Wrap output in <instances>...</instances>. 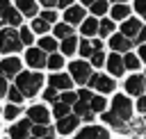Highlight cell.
Masks as SVG:
<instances>
[{
    "label": "cell",
    "mask_w": 146,
    "mask_h": 139,
    "mask_svg": "<svg viewBox=\"0 0 146 139\" xmlns=\"http://www.w3.org/2000/svg\"><path fill=\"white\" fill-rule=\"evenodd\" d=\"M71 112H73L71 105H66V103H62V100L52 103V114H55V118H64V116H68Z\"/></svg>",
    "instance_id": "obj_33"
},
{
    "label": "cell",
    "mask_w": 146,
    "mask_h": 139,
    "mask_svg": "<svg viewBox=\"0 0 146 139\" xmlns=\"http://www.w3.org/2000/svg\"><path fill=\"white\" fill-rule=\"evenodd\" d=\"M32 125L34 123L30 118H23V121H18L9 128V137L11 139H30L32 137Z\"/></svg>",
    "instance_id": "obj_14"
},
{
    "label": "cell",
    "mask_w": 146,
    "mask_h": 139,
    "mask_svg": "<svg viewBox=\"0 0 146 139\" xmlns=\"http://www.w3.org/2000/svg\"><path fill=\"white\" fill-rule=\"evenodd\" d=\"M137 55L141 57V62H146V43H141V46H137Z\"/></svg>",
    "instance_id": "obj_46"
},
{
    "label": "cell",
    "mask_w": 146,
    "mask_h": 139,
    "mask_svg": "<svg viewBox=\"0 0 146 139\" xmlns=\"http://www.w3.org/2000/svg\"><path fill=\"white\" fill-rule=\"evenodd\" d=\"M135 112L146 116V93H141L139 98H135Z\"/></svg>",
    "instance_id": "obj_42"
},
{
    "label": "cell",
    "mask_w": 146,
    "mask_h": 139,
    "mask_svg": "<svg viewBox=\"0 0 146 139\" xmlns=\"http://www.w3.org/2000/svg\"><path fill=\"white\" fill-rule=\"evenodd\" d=\"M144 73H146V66H144Z\"/></svg>",
    "instance_id": "obj_53"
},
{
    "label": "cell",
    "mask_w": 146,
    "mask_h": 139,
    "mask_svg": "<svg viewBox=\"0 0 146 139\" xmlns=\"http://www.w3.org/2000/svg\"><path fill=\"white\" fill-rule=\"evenodd\" d=\"M7 91H9V87H7V77L0 75V96H7Z\"/></svg>",
    "instance_id": "obj_45"
},
{
    "label": "cell",
    "mask_w": 146,
    "mask_h": 139,
    "mask_svg": "<svg viewBox=\"0 0 146 139\" xmlns=\"http://www.w3.org/2000/svg\"><path fill=\"white\" fill-rule=\"evenodd\" d=\"M59 93H62V91H57V89L48 87V89L43 91V100H46V103H57V100H59Z\"/></svg>",
    "instance_id": "obj_41"
},
{
    "label": "cell",
    "mask_w": 146,
    "mask_h": 139,
    "mask_svg": "<svg viewBox=\"0 0 146 139\" xmlns=\"http://www.w3.org/2000/svg\"><path fill=\"white\" fill-rule=\"evenodd\" d=\"M18 34H21V41H23L25 46H30V43L34 41V34H32V27H21V30H18Z\"/></svg>",
    "instance_id": "obj_40"
},
{
    "label": "cell",
    "mask_w": 146,
    "mask_h": 139,
    "mask_svg": "<svg viewBox=\"0 0 146 139\" xmlns=\"http://www.w3.org/2000/svg\"><path fill=\"white\" fill-rule=\"evenodd\" d=\"M144 118H146V116H144Z\"/></svg>",
    "instance_id": "obj_54"
},
{
    "label": "cell",
    "mask_w": 146,
    "mask_h": 139,
    "mask_svg": "<svg viewBox=\"0 0 146 139\" xmlns=\"http://www.w3.org/2000/svg\"><path fill=\"white\" fill-rule=\"evenodd\" d=\"M32 32H36V34H48V32H50V23H48L46 18H41V16H34V21H32Z\"/></svg>",
    "instance_id": "obj_32"
},
{
    "label": "cell",
    "mask_w": 146,
    "mask_h": 139,
    "mask_svg": "<svg viewBox=\"0 0 146 139\" xmlns=\"http://www.w3.org/2000/svg\"><path fill=\"white\" fill-rule=\"evenodd\" d=\"M107 46H110L112 52H121V55H125V52H130L137 43H135V39H130V36H125V34H121V32H114V34L107 39Z\"/></svg>",
    "instance_id": "obj_7"
},
{
    "label": "cell",
    "mask_w": 146,
    "mask_h": 139,
    "mask_svg": "<svg viewBox=\"0 0 146 139\" xmlns=\"http://www.w3.org/2000/svg\"><path fill=\"white\" fill-rule=\"evenodd\" d=\"M16 87L23 91L25 98H34L43 87V75L39 71H21L16 75Z\"/></svg>",
    "instance_id": "obj_2"
},
{
    "label": "cell",
    "mask_w": 146,
    "mask_h": 139,
    "mask_svg": "<svg viewBox=\"0 0 146 139\" xmlns=\"http://www.w3.org/2000/svg\"><path fill=\"white\" fill-rule=\"evenodd\" d=\"M96 52V48H94V43H91V39H87V36H82L80 39V46H78V55L82 57V59H89L91 55Z\"/></svg>",
    "instance_id": "obj_28"
},
{
    "label": "cell",
    "mask_w": 146,
    "mask_h": 139,
    "mask_svg": "<svg viewBox=\"0 0 146 139\" xmlns=\"http://www.w3.org/2000/svg\"><path fill=\"white\" fill-rule=\"evenodd\" d=\"M21 73V59L18 57H7L0 62V75L5 77H16Z\"/></svg>",
    "instance_id": "obj_20"
},
{
    "label": "cell",
    "mask_w": 146,
    "mask_h": 139,
    "mask_svg": "<svg viewBox=\"0 0 146 139\" xmlns=\"http://www.w3.org/2000/svg\"><path fill=\"white\" fill-rule=\"evenodd\" d=\"M110 2H112V5H114V2H128V0H110Z\"/></svg>",
    "instance_id": "obj_50"
},
{
    "label": "cell",
    "mask_w": 146,
    "mask_h": 139,
    "mask_svg": "<svg viewBox=\"0 0 146 139\" xmlns=\"http://www.w3.org/2000/svg\"><path fill=\"white\" fill-rule=\"evenodd\" d=\"M25 62H27V66H30V68H34V71L46 68V64H48L46 50H41V48H30V50L25 52Z\"/></svg>",
    "instance_id": "obj_12"
},
{
    "label": "cell",
    "mask_w": 146,
    "mask_h": 139,
    "mask_svg": "<svg viewBox=\"0 0 146 139\" xmlns=\"http://www.w3.org/2000/svg\"><path fill=\"white\" fill-rule=\"evenodd\" d=\"M80 123H82V118H80L78 114H73V112H71L68 116L57 118V125H55V128H57V132H59V134H64V137H66V134H75V132H78V128H80Z\"/></svg>",
    "instance_id": "obj_10"
},
{
    "label": "cell",
    "mask_w": 146,
    "mask_h": 139,
    "mask_svg": "<svg viewBox=\"0 0 146 139\" xmlns=\"http://www.w3.org/2000/svg\"><path fill=\"white\" fill-rule=\"evenodd\" d=\"M96 0H80V5H84V7H91Z\"/></svg>",
    "instance_id": "obj_49"
},
{
    "label": "cell",
    "mask_w": 146,
    "mask_h": 139,
    "mask_svg": "<svg viewBox=\"0 0 146 139\" xmlns=\"http://www.w3.org/2000/svg\"><path fill=\"white\" fill-rule=\"evenodd\" d=\"M68 75L73 77L75 84H89V80L94 75V66L89 59H73L68 64Z\"/></svg>",
    "instance_id": "obj_4"
},
{
    "label": "cell",
    "mask_w": 146,
    "mask_h": 139,
    "mask_svg": "<svg viewBox=\"0 0 146 139\" xmlns=\"http://www.w3.org/2000/svg\"><path fill=\"white\" fill-rule=\"evenodd\" d=\"M98 27H100V18L98 16H87L82 23H80V34L91 39V36H98Z\"/></svg>",
    "instance_id": "obj_18"
},
{
    "label": "cell",
    "mask_w": 146,
    "mask_h": 139,
    "mask_svg": "<svg viewBox=\"0 0 146 139\" xmlns=\"http://www.w3.org/2000/svg\"><path fill=\"white\" fill-rule=\"evenodd\" d=\"M7 96H9V100H11V103H16V105H21V103H23V98H25V96H23V91H21L18 87H9Z\"/></svg>",
    "instance_id": "obj_37"
},
{
    "label": "cell",
    "mask_w": 146,
    "mask_h": 139,
    "mask_svg": "<svg viewBox=\"0 0 146 139\" xmlns=\"http://www.w3.org/2000/svg\"><path fill=\"white\" fill-rule=\"evenodd\" d=\"M48 87H52L57 91H68V89H73V77L68 73H52L48 77Z\"/></svg>",
    "instance_id": "obj_16"
},
{
    "label": "cell",
    "mask_w": 146,
    "mask_h": 139,
    "mask_svg": "<svg viewBox=\"0 0 146 139\" xmlns=\"http://www.w3.org/2000/svg\"><path fill=\"white\" fill-rule=\"evenodd\" d=\"M135 43H137V46H141V43H146V23H144V27L139 30V34L135 36Z\"/></svg>",
    "instance_id": "obj_44"
},
{
    "label": "cell",
    "mask_w": 146,
    "mask_h": 139,
    "mask_svg": "<svg viewBox=\"0 0 146 139\" xmlns=\"http://www.w3.org/2000/svg\"><path fill=\"white\" fill-rule=\"evenodd\" d=\"M78 46H80V39L73 34V36H66V39H62V43H59V50H62V55H64V57H71V55H75V52H78Z\"/></svg>",
    "instance_id": "obj_23"
},
{
    "label": "cell",
    "mask_w": 146,
    "mask_h": 139,
    "mask_svg": "<svg viewBox=\"0 0 146 139\" xmlns=\"http://www.w3.org/2000/svg\"><path fill=\"white\" fill-rule=\"evenodd\" d=\"M110 112L114 116H119L123 123H132L135 118V100L128 96V93H112V100H110Z\"/></svg>",
    "instance_id": "obj_1"
},
{
    "label": "cell",
    "mask_w": 146,
    "mask_h": 139,
    "mask_svg": "<svg viewBox=\"0 0 146 139\" xmlns=\"http://www.w3.org/2000/svg\"><path fill=\"white\" fill-rule=\"evenodd\" d=\"M73 5V0H57V7H62V9H68Z\"/></svg>",
    "instance_id": "obj_48"
},
{
    "label": "cell",
    "mask_w": 146,
    "mask_h": 139,
    "mask_svg": "<svg viewBox=\"0 0 146 139\" xmlns=\"http://www.w3.org/2000/svg\"><path fill=\"white\" fill-rule=\"evenodd\" d=\"M59 100L73 107V105H75V103L80 100V96H78V91H73V89H68V91H62V93H59Z\"/></svg>",
    "instance_id": "obj_36"
},
{
    "label": "cell",
    "mask_w": 146,
    "mask_h": 139,
    "mask_svg": "<svg viewBox=\"0 0 146 139\" xmlns=\"http://www.w3.org/2000/svg\"><path fill=\"white\" fill-rule=\"evenodd\" d=\"M105 71H107L112 77H123V75H125L123 55H121V52H110V55H107V64H105Z\"/></svg>",
    "instance_id": "obj_11"
},
{
    "label": "cell",
    "mask_w": 146,
    "mask_h": 139,
    "mask_svg": "<svg viewBox=\"0 0 146 139\" xmlns=\"http://www.w3.org/2000/svg\"><path fill=\"white\" fill-rule=\"evenodd\" d=\"M73 139H112L110 137V130L103 128V125H84L82 130H78L73 134Z\"/></svg>",
    "instance_id": "obj_9"
},
{
    "label": "cell",
    "mask_w": 146,
    "mask_h": 139,
    "mask_svg": "<svg viewBox=\"0 0 146 139\" xmlns=\"http://www.w3.org/2000/svg\"><path fill=\"white\" fill-rule=\"evenodd\" d=\"M132 11H135L141 21H146V0H135V2H132Z\"/></svg>",
    "instance_id": "obj_39"
},
{
    "label": "cell",
    "mask_w": 146,
    "mask_h": 139,
    "mask_svg": "<svg viewBox=\"0 0 146 139\" xmlns=\"http://www.w3.org/2000/svg\"><path fill=\"white\" fill-rule=\"evenodd\" d=\"M91 109L96 112V114H103L105 109H110V103H107V98L103 96V93H94V98H91Z\"/></svg>",
    "instance_id": "obj_29"
},
{
    "label": "cell",
    "mask_w": 146,
    "mask_h": 139,
    "mask_svg": "<svg viewBox=\"0 0 146 139\" xmlns=\"http://www.w3.org/2000/svg\"><path fill=\"white\" fill-rule=\"evenodd\" d=\"M84 18H87V9H84V5H71L68 9H64V21L71 23L73 27L80 25Z\"/></svg>",
    "instance_id": "obj_15"
},
{
    "label": "cell",
    "mask_w": 146,
    "mask_h": 139,
    "mask_svg": "<svg viewBox=\"0 0 146 139\" xmlns=\"http://www.w3.org/2000/svg\"><path fill=\"white\" fill-rule=\"evenodd\" d=\"M43 139H55V137H52V134H48V137H43Z\"/></svg>",
    "instance_id": "obj_51"
},
{
    "label": "cell",
    "mask_w": 146,
    "mask_h": 139,
    "mask_svg": "<svg viewBox=\"0 0 146 139\" xmlns=\"http://www.w3.org/2000/svg\"><path fill=\"white\" fill-rule=\"evenodd\" d=\"M18 114H21V107H18L16 103H9V105L5 107V118H7V121H14Z\"/></svg>",
    "instance_id": "obj_38"
},
{
    "label": "cell",
    "mask_w": 146,
    "mask_h": 139,
    "mask_svg": "<svg viewBox=\"0 0 146 139\" xmlns=\"http://www.w3.org/2000/svg\"><path fill=\"white\" fill-rule=\"evenodd\" d=\"M89 62H91V66H94V68H103V66L107 64V52L100 48V50H96V52L89 57Z\"/></svg>",
    "instance_id": "obj_34"
},
{
    "label": "cell",
    "mask_w": 146,
    "mask_h": 139,
    "mask_svg": "<svg viewBox=\"0 0 146 139\" xmlns=\"http://www.w3.org/2000/svg\"><path fill=\"white\" fill-rule=\"evenodd\" d=\"M21 11L9 5V0H0V25H21Z\"/></svg>",
    "instance_id": "obj_8"
},
{
    "label": "cell",
    "mask_w": 146,
    "mask_h": 139,
    "mask_svg": "<svg viewBox=\"0 0 146 139\" xmlns=\"http://www.w3.org/2000/svg\"><path fill=\"white\" fill-rule=\"evenodd\" d=\"M16 7L25 16H36V0H16Z\"/></svg>",
    "instance_id": "obj_30"
},
{
    "label": "cell",
    "mask_w": 146,
    "mask_h": 139,
    "mask_svg": "<svg viewBox=\"0 0 146 139\" xmlns=\"http://www.w3.org/2000/svg\"><path fill=\"white\" fill-rule=\"evenodd\" d=\"M132 16V7L128 5V2H114L112 7H110V18H114L116 23H123L125 18H130Z\"/></svg>",
    "instance_id": "obj_17"
},
{
    "label": "cell",
    "mask_w": 146,
    "mask_h": 139,
    "mask_svg": "<svg viewBox=\"0 0 146 139\" xmlns=\"http://www.w3.org/2000/svg\"><path fill=\"white\" fill-rule=\"evenodd\" d=\"M39 48H41V50H46V52H57V48H59V43H57V36L43 34V36L39 39Z\"/></svg>",
    "instance_id": "obj_27"
},
{
    "label": "cell",
    "mask_w": 146,
    "mask_h": 139,
    "mask_svg": "<svg viewBox=\"0 0 146 139\" xmlns=\"http://www.w3.org/2000/svg\"><path fill=\"white\" fill-rule=\"evenodd\" d=\"M30 139H36V137H30Z\"/></svg>",
    "instance_id": "obj_52"
},
{
    "label": "cell",
    "mask_w": 146,
    "mask_h": 139,
    "mask_svg": "<svg viewBox=\"0 0 146 139\" xmlns=\"http://www.w3.org/2000/svg\"><path fill=\"white\" fill-rule=\"evenodd\" d=\"M141 27H144V23H141L139 16H130V18H125L123 23H119V32L125 34V36H130V39H135Z\"/></svg>",
    "instance_id": "obj_13"
},
{
    "label": "cell",
    "mask_w": 146,
    "mask_h": 139,
    "mask_svg": "<svg viewBox=\"0 0 146 139\" xmlns=\"http://www.w3.org/2000/svg\"><path fill=\"white\" fill-rule=\"evenodd\" d=\"M114 32H119V30H116V21L110 18V16H103V18H100V27H98V36H100V39H110Z\"/></svg>",
    "instance_id": "obj_22"
},
{
    "label": "cell",
    "mask_w": 146,
    "mask_h": 139,
    "mask_svg": "<svg viewBox=\"0 0 146 139\" xmlns=\"http://www.w3.org/2000/svg\"><path fill=\"white\" fill-rule=\"evenodd\" d=\"M123 93H128L130 98H139L141 93H146V73L144 71H135L123 80Z\"/></svg>",
    "instance_id": "obj_5"
},
{
    "label": "cell",
    "mask_w": 146,
    "mask_h": 139,
    "mask_svg": "<svg viewBox=\"0 0 146 139\" xmlns=\"http://www.w3.org/2000/svg\"><path fill=\"white\" fill-rule=\"evenodd\" d=\"M123 64H125V71H130V73H135V71H141V57L137 55V50L132 52H125L123 55Z\"/></svg>",
    "instance_id": "obj_24"
},
{
    "label": "cell",
    "mask_w": 146,
    "mask_h": 139,
    "mask_svg": "<svg viewBox=\"0 0 146 139\" xmlns=\"http://www.w3.org/2000/svg\"><path fill=\"white\" fill-rule=\"evenodd\" d=\"M110 7H112V2H110V0H96V2L89 7V11H91V16L103 18L105 14H110Z\"/></svg>",
    "instance_id": "obj_25"
},
{
    "label": "cell",
    "mask_w": 146,
    "mask_h": 139,
    "mask_svg": "<svg viewBox=\"0 0 146 139\" xmlns=\"http://www.w3.org/2000/svg\"><path fill=\"white\" fill-rule=\"evenodd\" d=\"M73 114H78L84 123H94V118H96V112L91 109V105H89L87 100H78V103L73 105Z\"/></svg>",
    "instance_id": "obj_21"
},
{
    "label": "cell",
    "mask_w": 146,
    "mask_h": 139,
    "mask_svg": "<svg viewBox=\"0 0 146 139\" xmlns=\"http://www.w3.org/2000/svg\"><path fill=\"white\" fill-rule=\"evenodd\" d=\"M27 118H30L32 123H43V125H48L50 112H48L46 105H32V107L27 109Z\"/></svg>",
    "instance_id": "obj_19"
},
{
    "label": "cell",
    "mask_w": 146,
    "mask_h": 139,
    "mask_svg": "<svg viewBox=\"0 0 146 139\" xmlns=\"http://www.w3.org/2000/svg\"><path fill=\"white\" fill-rule=\"evenodd\" d=\"M89 89H94L96 93H103V96H110V93H116V77H112L110 73H100V71H94L89 84Z\"/></svg>",
    "instance_id": "obj_3"
},
{
    "label": "cell",
    "mask_w": 146,
    "mask_h": 139,
    "mask_svg": "<svg viewBox=\"0 0 146 139\" xmlns=\"http://www.w3.org/2000/svg\"><path fill=\"white\" fill-rule=\"evenodd\" d=\"M64 64H66V62H64V55H62V52H50V55H48V64H46V66H48L50 71H62Z\"/></svg>",
    "instance_id": "obj_31"
},
{
    "label": "cell",
    "mask_w": 146,
    "mask_h": 139,
    "mask_svg": "<svg viewBox=\"0 0 146 139\" xmlns=\"http://www.w3.org/2000/svg\"><path fill=\"white\" fill-rule=\"evenodd\" d=\"M52 34H55L57 39L73 36V25H71V23H66V21H62V23H55V27H52Z\"/></svg>",
    "instance_id": "obj_26"
},
{
    "label": "cell",
    "mask_w": 146,
    "mask_h": 139,
    "mask_svg": "<svg viewBox=\"0 0 146 139\" xmlns=\"http://www.w3.org/2000/svg\"><path fill=\"white\" fill-rule=\"evenodd\" d=\"M46 9H52V7H57V0H39Z\"/></svg>",
    "instance_id": "obj_47"
},
{
    "label": "cell",
    "mask_w": 146,
    "mask_h": 139,
    "mask_svg": "<svg viewBox=\"0 0 146 139\" xmlns=\"http://www.w3.org/2000/svg\"><path fill=\"white\" fill-rule=\"evenodd\" d=\"M48 134H52V128H50V125H43V123H34V125H32V137L43 139V137H48Z\"/></svg>",
    "instance_id": "obj_35"
},
{
    "label": "cell",
    "mask_w": 146,
    "mask_h": 139,
    "mask_svg": "<svg viewBox=\"0 0 146 139\" xmlns=\"http://www.w3.org/2000/svg\"><path fill=\"white\" fill-rule=\"evenodd\" d=\"M23 46L21 34L14 27H5L0 30V52H18Z\"/></svg>",
    "instance_id": "obj_6"
},
{
    "label": "cell",
    "mask_w": 146,
    "mask_h": 139,
    "mask_svg": "<svg viewBox=\"0 0 146 139\" xmlns=\"http://www.w3.org/2000/svg\"><path fill=\"white\" fill-rule=\"evenodd\" d=\"M41 18H46V21L52 25V23H57V11H55V9H43V11H41Z\"/></svg>",
    "instance_id": "obj_43"
}]
</instances>
